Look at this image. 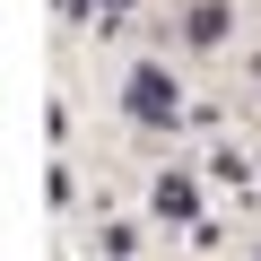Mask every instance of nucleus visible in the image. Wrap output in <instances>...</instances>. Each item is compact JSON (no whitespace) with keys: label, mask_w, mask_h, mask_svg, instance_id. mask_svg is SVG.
Returning a JSON list of instances; mask_svg holds the SVG:
<instances>
[{"label":"nucleus","mask_w":261,"mask_h":261,"mask_svg":"<svg viewBox=\"0 0 261 261\" xmlns=\"http://www.w3.org/2000/svg\"><path fill=\"white\" fill-rule=\"evenodd\" d=\"M130 105H140V113H174V87L166 79H130Z\"/></svg>","instance_id":"obj_1"}]
</instances>
